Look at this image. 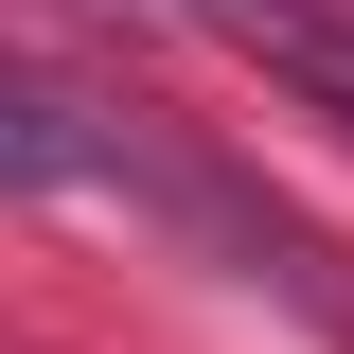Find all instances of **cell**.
<instances>
[{
  "instance_id": "1",
  "label": "cell",
  "mask_w": 354,
  "mask_h": 354,
  "mask_svg": "<svg viewBox=\"0 0 354 354\" xmlns=\"http://www.w3.org/2000/svg\"><path fill=\"white\" fill-rule=\"evenodd\" d=\"M177 18H195L230 71H266L301 124H337V142H354V0H177Z\"/></svg>"
},
{
  "instance_id": "2",
  "label": "cell",
  "mask_w": 354,
  "mask_h": 354,
  "mask_svg": "<svg viewBox=\"0 0 354 354\" xmlns=\"http://www.w3.org/2000/svg\"><path fill=\"white\" fill-rule=\"evenodd\" d=\"M71 177H106V124H71L36 71H0V195H71Z\"/></svg>"
}]
</instances>
